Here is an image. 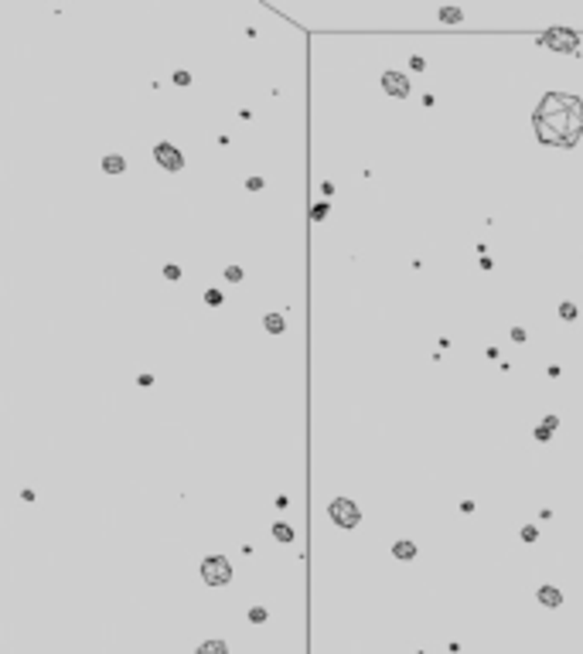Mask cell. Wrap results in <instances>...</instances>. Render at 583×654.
<instances>
[{"label":"cell","instance_id":"cell-18","mask_svg":"<svg viewBox=\"0 0 583 654\" xmlns=\"http://www.w3.org/2000/svg\"><path fill=\"white\" fill-rule=\"evenodd\" d=\"M188 82H191L188 72H178V75H174V85H188Z\"/></svg>","mask_w":583,"mask_h":654},{"label":"cell","instance_id":"cell-20","mask_svg":"<svg viewBox=\"0 0 583 654\" xmlns=\"http://www.w3.org/2000/svg\"><path fill=\"white\" fill-rule=\"evenodd\" d=\"M526 338H529V334L522 331V327H512V341H526Z\"/></svg>","mask_w":583,"mask_h":654},{"label":"cell","instance_id":"cell-1","mask_svg":"<svg viewBox=\"0 0 583 654\" xmlns=\"http://www.w3.org/2000/svg\"><path fill=\"white\" fill-rule=\"evenodd\" d=\"M536 136L549 147H573L583 136V102L566 92H549L539 102L536 116Z\"/></svg>","mask_w":583,"mask_h":654},{"label":"cell","instance_id":"cell-17","mask_svg":"<svg viewBox=\"0 0 583 654\" xmlns=\"http://www.w3.org/2000/svg\"><path fill=\"white\" fill-rule=\"evenodd\" d=\"M536 535H539V531L532 528V525H526V528H522V539H526V542H536Z\"/></svg>","mask_w":583,"mask_h":654},{"label":"cell","instance_id":"cell-12","mask_svg":"<svg viewBox=\"0 0 583 654\" xmlns=\"http://www.w3.org/2000/svg\"><path fill=\"white\" fill-rule=\"evenodd\" d=\"M273 535L280 542H294V528H290V525H273Z\"/></svg>","mask_w":583,"mask_h":654},{"label":"cell","instance_id":"cell-7","mask_svg":"<svg viewBox=\"0 0 583 654\" xmlns=\"http://www.w3.org/2000/svg\"><path fill=\"white\" fill-rule=\"evenodd\" d=\"M539 603H542V607H560L563 593L556 586H542V589H539Z\"/></svg>","mask_w":583,"mask_h":654},{"label":"cell","instance_id":"cell-6","mask_svg":"<svg viewBox=\"0 0 583 654\" xmlns=\"http://www.w3.org/2000/svg\"><path fill=\"white\" fill-rule=\"evenodd\" d=\"M382 89L389 96H396V99H406L410 96V79L399 75V72H382Z\"/></svg>","mask_w":583,"mask_h":654},{"label":"cell","instance_id":"cell-2","mask_svg":"<svg viewBox=\"0 0 583 654\" xmlns=\"http://www.w3.org/2000/svg\"><path fill=\"white\" fill-rule=\"evenodd\" d=\"M201 576H205L208 586H225L232 579V566L225 555H208L205 562H201Z\"/></svg>","mask_w":583,"mask_h":654},{"label":"cell","instance_id":"cell-4","mask_svg":"<svg viewBox=\"0 0 583 654\" xmlns=\"http://www.w3.org/2000/svg\"><path fill=\"white\" fill-rule=\"evenodd\" d=\"M539 45L552 48V51H576L580 48V34L566 31V27H552V31H546L539 38Z\"/></svg>","mask_w":583,"mask_h":654},{"label":"cell","instance_id":"cell-5","mask_svg":"<svg viewBox=\"0 0 583 654\" xmlns=\"http://www.w3.org/2000/svg\"><path fill=\"white\" fill-rule=\"evenodd\" d=\"M154 157H157V164H160L164 170H181V167H184L181 150L171 147V143H157V147H154Z\"/></svg>","mask_w":583,"mask_h":654},{"label":"cell","instance_id":"cell-14","mask_svg":"<svg viewBox=\"0 0 583 654\" xmlns=\"http://www.w3.org/2000/svg\"><path fill=\"white\" fill-rule=\"evenodd\" d=\"M205 304H208V307H218V304H222V293H218V290H208V293H205Z\"/></svg>","mask_w":583,"mask_h":654},{"label":"cell","instance_id":"cell-19","mask_svg":"<svg viewBox=\"0 0 583 654\" xmlns=\"http://www.w3.org/2000/svg\"><path fill=\"white\" fill-rule=\"evenodd\" d=\"M249 617H252V620H256V623H259V620H266V610H263V607H256V610H252V613H249Z\"/></svg>","mask_w":583,"mask_h":654},{"label":"cell","instance_id":"cell-8","mask_svg":"<svg viewBox=\"0 0 583 654\" xmlns=\"http://www.w3.org/2000/svg\"><path fill=\"white\" fill-rule=\"evenodd\" d=\"M123 167H126V160L120 157V154H109V157L103 160V170H106V174H123Z\"/></svg>","mask_w":583,"mask_h":654},{"label":"cell","instance_id":"cell-10","mask_svg":"<svg viewBox=\"0 0 583 654\" xmlns=\"http://www.w3.org/2000/svg\"><path fill=\"white\" fill-rule=\"evenodd\" d=\"M198 654H229V647H225V641H205L198 647Z\"/></svg>","mask_w":583,"mask_h":654},{"label":"cell","instance_id":"cell-15","mask_svg":"<svg viewBox=\"0 0 583 654\" xmlns=\"http://www.w3.org/2000/svg\"><path fill=\"white\" fill-rule=\"evenodd\" d=\"M225 276H229L232 283H239V280H242V270H239V266H229V270H225Z\"/></svg>","mask_w":583,"mask_h":654},{"label":"cell","instance_id":"cell-9","mask_svg":"<svg viewBox=\"0 0 583 654\" xmlns=\"http://www.w3.org/2000/svg\"><path fill=\"white\" fill-rule=\"evenodd\" d=\"M392 555H396V559H413V555H416V545H413V542H396V545H392Z\"/></svg>","mask_w":583,"mask_h":654},{"label":"cell","instance_id":"cell-11","mask_svg":"<svg viewBox=\"0 0 583 654\" xmlns=\"http://www.w3.org/2000/svg\"><path fill=\"white\" fill-rule=\"evenodd\" d=\"M266 331H270V334H280V331H283V317L270 314V317H266Z\"/></svg>","mask_w":583,"mask_h":654},{"label":"cell","instance_id":"cell-21","mask_svg":"<svg viewBox=\"0 0 583 654\" xmlns=\"http://www.w3.org/2000/svg\"><path fill=\"white\" fill-rule=\"evenodd\" d=\"M542 426H546V429H549V433H552V429L560 426V419H556V416H546V423H542Z\"/></svg>","mask_w":583,"mask_h":654},{"label":"cell","instance_id":"cell-3","mask_svg":"<svg viewBox=\"0 0 583 654\" xmlns=\"http://www.w3.org/2000/svg\"><path fill=\"white\" fill-rule=\"evenodd\" d=\"M328 515H331L334 525H341V528H355V525L362 521V515H358L355 501H348V497H334L331 504H328Z\"/></svg>","mask_w":583,"mask_h":654},{"label":"cell","instance_id":"cell-13","mask_svg":"<svg viewBox=\"0 0 583 654\" xmlns=\"http://www.w3.org/2000/svg\"><path fill=\"white\" fill-rule=\"evenodd\" d=\"M560 317H563V320H576V307H573V304H560Z\"/></svg>","mask_w":583,"mask_h":654},{"label":"cell","instance_id":"cell-16","mask_svg":"<svg viewBox=\"0 0 583 654\" xmlns=\"http://www.w3.org/2000/svg\"><path fill=\"white\" fill-rule=\"evenodd\" d=\"M164 276H167V280H181V270H178V266H164Z\"/></svg>","mask_w":583,"mask_h":654},{"label":"cell","instance_id":"cell-22","mask_svg":"<svg viewBox=\"0 0 583 654\" xmlns=\"http://www.w3.org/2000/svg\"><path fill=\"white\" fill-rule=\"evenodd\" d=\"M440 17H444V21H460V11H444Z\"/></svg>","mask_w":583,"mask_h":654}]
</instances>
